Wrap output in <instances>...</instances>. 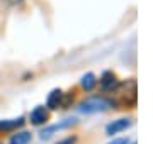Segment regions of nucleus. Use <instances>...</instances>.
Segmentation results:
<instances>
[{
	"label": "nucleus",
	"instance_id": "obj_1",
	"mask_svg": "<svg viewBox=\"0 0 153 144\" xmlns=\"http://www.w3.org/2000/svg\"><path fill=\"white\" fill-rule=\"evenodd\" d=\"M107 109H109V102H105L104 98H92L80 105V110L83 114H97V112H104Z\"/></svg>",
	"mask_w": 153,
	"mask_h": 144
},
{
	"label": "nucleus",
	"instance_id": "obj_3",
	"mask_svg": "<svg viewBox=\"0 0 153 144\" xmlns=\"http://www.w3.org/2000/svg\"><path fill=\"white\" fill-rule=\"evenodd\" d=\"M129 126H131V120H129V119H119V120H114L112 124H109L107 129H105V132L109 134V136H112V134H117V132L126 131Z\"/></svg>",
	"mask_w": 153,
	"mask_h": 144
},
{
	"label": "nucleus",
	"instance_id": "obj_2",
	"mask_svg": "<svg viewBox=\"0 0 153 144\" xmlns=\"http://www.w3.org/2000/svg\"><path fill=\"white\" fill-rule=\"evenodd\" d=\"M99 82H100V88H102V92H112V90H116V87H117L116 75L114 73H111V71L104 73Z\"/></svg>",
	"mask_w": 153,
	"mask_h": 144
},
{
	"label": "nucleus",
	"instance_id": "obj_5",
	"mask_svg": "<svg viewBox=\"0 0 153 144\" xmlns=\"http://www.w3.org/2000/svg\"><path fill=\"white\" fill-rule=\"evenodd\" d=\"M46 105H48L51 110H55V109H58L60 105H63V93H61V90H53V92L49 93L48 100H46Z\"/></svg>",
	"mask_w": 153,
	"mask_h": 144
},
{
	"label": "nucleus",
	"instance_id": "obj_4",
	"mask_svg": "<svg viewBox=\"0 0 153 144\" xmlns=\"http://www.w3.org/2000/svg\"><path fill=\"white\" fill-rule=\"evenodd\" d=\"M48 122V112L44 107H36L33 112H31V124L34 126H43Z\"/></svg>",
	"mask_w": 153,
	"mask_h": 144
},
{
	"label": "nucleus",
	"instance_id": "obj_12",
	"mask_svg": "<svg viewBox=\"0 0 153 144\" xmlns=\"http://www.w3.org/2000/svg\"><path fill=\"white\" fill-rule=\"evenodd\" d=\"M133 144H134V143H133Z\"/></svg>",
	"mask_w": 153,
	"mask_h": 144
},
{
	"label": "nucleus",
	"instance_id": "obj_9",
	"mask_svg": "<svg viewBox=\"0 0 153 144\" xmlns=\"http://www.w3.org/2000/svg\"><path fill=\"white\" fill-rule=\"evenodd\" d=\"M95 85H97V80H95V75H92V73H87V75L82 78V87L87 90V92H90Z\"/></svg>",
	"mask_w": 153,
	"mask_h": 144
},
{
	"label": "nucleus",
	"instance_id": "obj_11",
	"mask_svg": "<svg viewBox=\"0 0 153 144\" xmlns=\"http://www.w3.org/2000/svg\"><path fill=\"white\" fill-rule=\"evenodd\" d=\"M75 143V137H68V139H65V141H61V143H58V144H73Z\"/></svg>",
	"mask_w": 153,
	"mask_h": 144
},
{
	"label": "nucleus",
	"instance_id": "obj_7",
	"mask_svg": "<svg viewBox=\"0 0 153 144\" xmlns=\"http://www.w3.org/2000/svg\"><path fill=\"white\" fill-rule=\"evenodd\" d=\"M31 139H33L31 132H17L16 136H12V139H10L9 144H29Z\"/></svg>",
	"mask_w": 153,
	"mask_h": 144
},
{
	"label": "nucleus",
	"instance_id": "obj_10",
	"mask_svg": "<svg viewBox=\"0 0 153 144\" xmlns=\"http://www.w3.org/2000/svg\"><path fill=\"white\" fill-rule=\"evenodd\" d=\"M109 144H129V139L126 137H119V139H112Z\"/></svg>",
	"mask_w": 153,
	"mask_h": 144
},
{
	"label": "nucleus",
	"instance_id": "obj_6",
	"mask_svg": "<svg viewBox=\"0 0 153 144\" xmlns=\"http://www.w3.org/2000/svg\"><path fill=\"white\" fill-rule=\"evenodd\" d=\"M24 120L22 119H12V120H0V131H12V129L21 127Z\"/></svg>",
	"mask_w": 153,
	"mask_h": 144
},
{
	"label": "nucleus",
	"instance_id": "obj_8",
	"mask_svg": "<svg viewBox=\"0 0 153 144\" xmlns=\"http://www.w3.org/2000/svg\"><path fill=\"white\" fill-rule=\"evenodd\" d=\"M71 124H73V120H66V122H61V124H56V126H51V127H48L46 131H43V137H48V136H51L55 131H61V129L70 127Z\"/></svg>",
	"mask_w": 153,
	"mask_h": 144
}]
</instances>
